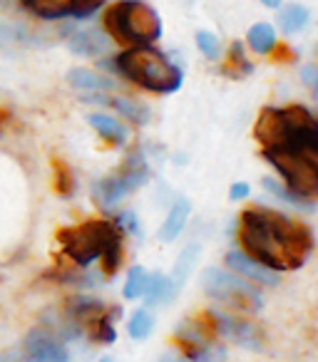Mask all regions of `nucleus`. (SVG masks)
I'll use <instances>...</instances> for the list:
<instances>
[{
	"label": "nucleus",
	"instance_id": "nucleus-1",
	"mask_svg": "<svg viewBox=\"0 0 318 362\" xmlns=\"http://www.w3.org/2000/svg\"><path fill=\"white\" fill-rule=\"evenodd\" d=\"M239 243L244 253L268 271H293L313 251V236L303 223L291 221L271 209H249L242 214Z\"/></svg>",
	"mask_w": 318,
	"mask_h": 362
},
{
	"label": "nucleus",
	"instance_id": "nucleus-2",
	"mask_svg": "<svg viewBox=\"0 0 318 362\" xmlns=\"http://www.w3.org/2000/svg\"><path fill=\"white\" fill-rule=\"evenodd\" d=\"M256 139L263 154L286 156H316L318 159V122L306 107H266L259 115Z\"/></svg>",
	"mask_w": 318,
	"mask_h": 362
},
{
	"label": "nucleus",
	"instance_id": "nucleus-3",
	"mask_svg": "<svg viewBox=\"0 0 318 362\" xmlns=\"http://www.w3.org/2000/svg\"><path fill=\"white\" fill-rule=\"evenodd\" d=\"M62 251L77 263L90 266L92 261L102 258L105 273H115L122 258V236L120 228L110 221H87L80 226H67L57 233Z\"/></svg>",
	"mask_w": 318,
	"mask_h": 362
},
{
	"label": "nucleus",
	"instance_id": "nucleus-4",
	"mask_svg": "<svg viewBox=\"0 0 318 362\" xmlns=\"http://www.w3.org/2000/svg\"><path fill=\"white\" fill-rule=\"evenodd\" d=\"M115 67L135 85L149 92H159V95H172L184 82L182 70L164 52L149 45H135L120 52L115 57Z\"/></svg>",
	"mask_w": 318,
	"mask_h": 362
},
{
	"label": "nucleus",
	"instance_id": "nucleus-5",
	"mask_svg": "<svg viewBox=\"0 0 318 362\" xmlns=\"http://www.w3.org/2000/svg\"><path fill=\"white\" fill-rule=\"evenodd\" d=\"M105 30L127 45H152L162 37V21L142 0H117L105 13Z\"/></svg>",
	"mask_w": 318,
	"mask_h": 362
},
{
	"label": "nucleus",
	"instance_id": "nucleus-6",
	"mask_svg": "<svg viewBox=\"0 0 318 362\" xmlns=\"http://www.w3.org/2000/svg\"><path fill=\"white\" fill-rule=\"evenodd\" d=\"M204 291L209 298H214L217 303H224L227 308L244 313H256L261 308V293L254 286H249L246 281H242L239 276L219 268H209L204 271Z\"/></svg>",
	"mask_w": 318,
	"mask_h": 362
},
{
	"label": "nucleus",
	"instance_id": "nucleus-7",
	"mask_svg": "<svg viewBox=\"0 0 318 362\" xmlns=\"http://www.w3.org/2000/svg\"><path fill=\"white\" fill-rule=\"evenodd\" d=\"M147 179H149V166H147L144 156H142L140 151H132V154L125 159V166H122L120 174L107 176L105 181L95 184L92 197H95V202L100 204L102 209L110 211V209H115L122 199L130 197L135 189H140Z\"/></svg>",
	"mask_w": 318,
	"mask_h": 362
},
{
	"label": "nucleus",
	"instance_id": "nucleus-8",
	"mask_svg": "<svg viewBox=\"0 0 318 362\" xmlns=\"http://www.w3.org/2000/svg\"><path fill=\"white\" fill-rule=\"evenodd\" d=\"M212 325L227 340L237 342V345L246 347V350H261L263 337L259 332V327L251 325V322L239 320V317L227 315V313H212Z\"/></svg>",
	"mask_w": 318,
	"mask_h": 362
},
{
	"label": "nucleus",
	"instance_id": "nucleus-9",
	"mask_svg": "<svg viewBox=\"0 0 318 362\" xmlns=\"http://www.w3.org/2000/svg\"><path fill=\"white\" fill-rule=\"evenodd\" d=\"M25 355L33 362H67L70 352H67L65 342L57 340L47 330H30L25 337Z\"/></svg>",
	"mask_w": 318,
	"mask_h": 362
},
{
	"label": "nucleus",
	"instance_id": "nucleus-10",
	"mask_svg": "<svg viewBox=\"0 0 318 362\" xmlns=\"http://www.w3.org/2000/svg\"><path fill=\"white\" fill-rule=\"evenodd\" d=\"M227 266L232 268L237 276L259 283V286H276L278 283L276 271H268L266 266H261L259 261H254V258L246 256L244 251H229L227 253Z\"/></svg>",
	"mask_w": 318,
	"mask_h": 362
},
{
	"label": "nucleus",
	"instance_id": "nucleus-11",
	"mask_svg": "<svg viewBox=\"0 0 318 362\" xmlns=\"http://www.w3.org/2000/svg\"><path fill=\"white\" fill-rule=\"evenodd\" d=\"M189 214H192V204H189L187 199H177V202L172 204V209H169L164 223L159 226V233H157L159 241L172 243L174 238H179V233L184 231V226H187V221H189Z\"/></svg>",
	"mask_w": 318,
	"mask_h": 362
},
{
	"label": "nucleus",
	"instance_id": "nucleus-12",
	"mask_svg": "<svg viewBox=\"0 0 318 362\" xmlns=\"http://www.w3.org/2000/svg\"><path fill=\"white\" fill-rule=\"evenodd\" d=\"M70 50L82 57H100L110 50V40L100 30H77L70 37Z\"/></svg>",
	"mask_w": 318,
	"mask_h": 362
},
{
	"label": "nucleus",
	"instance_id": "nucleus-13",
	"mask_svg": "<svg viewBox=\"0 0 318 362\" xmlns=\"http://www.w3.org/2000/svg\"><path fill=\"white\" fill-rule=\"evenodd\" d=\"M77 0H23V6L42 21H60L75 13Z\"/></svg>",
	"mask_w": 318,
	"mask_h": 362
},
{
	"label": "nucleus",
	"instance_id": "nucleus-14",
	"mask_svg": "<svg viewBox=\"0 0 318 362\" xmlns=\"http://www.w3.org/2000/svg\"><path fill=\"white\" fill-rule=\"evenodd\" d=\"M87 122H90L92 129H95L100 136H105L110 144L125 146L127 139H130V132H127V127L120 124V122H117L115 117H110V115H100V112H95V115L87 117Z\"/></svg>",
	"mask_w": 318,
	"mask_h": 362
},
{
	"label": "nucleus",
	"instance_id": "nucleus-15",
	"mask_svg": "<svg viewBox=\"0 0 318 362\" xmlns=\"http://www.w3.org/2000/svg\"><path fill=\"white\" fill-rule=\"evenodd\" d=\"M67 82L70 87L80 92H107L112 90V80H107L100 72L85 70V67H75V70L67 72Z\"/></svg>",
	"mask_w": 318,
	"mask_h": 362
},
{
	"label": "nucleus",
	"instance_id": "nucleus-16",
	"mask_svg": "<svg viewBox=\"0 0 318 362\" xmlns=\"http://www.w3.org/2000/svg\"><path fill=\"white\" fill-rule=\"evenodd\" d=\"M177 293L179 291L172 283V278L162 276V273H154V276H149V286H147V293L142 298L147 300V305H164V303L172 300Z\"/></svg>",
	"mask_w": 318,
	"mask_h": 362
},
{
	"label": "nucleus",
	"instance_id": "nucleus-17",
	"mask_svg": "<svg viewBox=\"0 0 318 362\" xmlns=\"http://www.w3.org/2000/svg\"><path fill=\"white\" fill-rule=\"evenodd\" d=\"M308 21H311V13H308L306 6H298V3H291V6L278 11V25H281V30L286 35L301 33L308 25Z\"/></svg>",
	"mask_w": 318,
	"mask_h": 362
},
{
	"label": "nucleus",
	"instance_id": "nucleus-18",
	"mask_svg": "<svg viewBox=\"0 0 318 362\" xmlns=\"http://www.w3.org/2000/svg\"><path fill=\"white\" fill-rule=\"evenodd\" d=\"M199 253H202V246H199V243H189V246L179 253L177 266H174V273L169 276L174 286H177V291H182V286L187 283V278L192 276L194 266H197V261H199Z\"/></svg>",
	"mask_w": 318,
	"mask_h": 362
},
{
	"label": "nucleus",
	"instance_id": "nucleus-19",
	"mask_svg": "<svg viewBox=\"0 0 318 362\" xmlns=\"http://www.w3.org/2000/svg\"><path fill=\"white\" fill-rule=\"evenodd\" d=\"M246 42L254 52L268 55V52L276 47V33H273V28L268 25V23H256V25H251V30H249Z\"/></svg>",
	"mask_w": 318,
	"mask_h": 362
},
{
	"label": "nucleus",
	"instance_id": "nucleus-20",
	"mask_svg": "<svg viewBox=\"0 0 318 362\" xmlns=\"http://www.w3.org/2000/svg\"><path fill=\"white\" fill-rule=\"evenodd\" d=\"M154 330V317L147 308H140V310L132 313L130 322H127V332H130L132 340H147Z\"/></svg>",
	"mask_w": 318,
	"mask_h": 362
},
{
	"label": "nucleus",
	"instance_id": "nucleus-21",
	"mask_svg": "<svg viewBox=\"0 0 318 362\" xmlns=\"http://www.w3.org/2000/svg\"><path fill=\"white\" fill-rule=\"evenodd\" d=\"M110 105L115 107L122 117H127L132 124H147V122H149V110H147L144 105H140V102H132V100H127V97H115V100H110Z\"/></svg>",
	"mask_w": 318,
	"mask_h": 362
},
{
	"label": "nucleus",
	"instance_id": "nucleus-22",
	"mask_svg": "<svg viewBox=\"0 0 318 362\" xmlns=\"http://www.w3.org/2000/svg\"><path fill=\"white\" fill-rule=\"evenodd\" d=\"M149 276L142 266H135L130 273H127V281H125V298L127 300H137L147 293V286H149Z\"/></svg>",
	"mask_w": 318,
	"mask_h": 362
},
{
	"label": "nucleus",
	"instance_id": "nucleus-23",
	"mask_svg": "<svg viewBox=\"0 0 318 362\" xmlns=\"http://www.w3.org/2000/svg\"><path fill=\"white\" fill-rule=\"evenodd\" d=\"M100 313H105L100 300H92V298H75V300H70V315L77 317V320L87 322L100 315Z\"/></svg>",
	"mask_w": 318,
	"mask_h": 362
},
{
	"label": "nucleus",
	"instance_id": "nucleus-24",
	"mask_svg": "<svg viewBox=\"0 0 318 362\" xmlns=\"http://www.w3.org/2000/svg\"><path fill=\"white\" fill-rule=\"evenodd\" d=\"M263 187H266V192H271L273 197H278V199H283V202H291V204H301L303 209H311V202H308V199H301L298 197V194H293L291 189L286 187V184H278L276 179H271V176H266V179H263Z\"/></svg>",
	"mask_w": 318,
	"mask_h": 362
},
{
	"label": "nucleus",
	"instance_id": "nucleus-25",
	"mask_svg": "<svg viewBox=\"0 0 318 362\" xmlns=\"http://www.w3.org/2000/svg\"><path fill=\"white\" fill-rule=\"evenodd\" d=\"M197 47L204 52L207 60H219V55H222V42H219V37L209 30L197 33Z\"/></svg>",
	"mask_w": 318,
	"mask_h": 362
},
{
	"label": "nucleus",
	"instance_id": "nucleus-26",
	"mask_svg": "<svg viewBox=\"0 0 318 362\" xmlns=\"http://www.w3.org/2000/svg\"><path fill=\"white\" fill-rule=\"evenodd\" d=\"M227 67H237L234 77H242V75H249V72H251V62L244 57L242 42H232V47H229V65Z\"/></svg>",
	"mask_w": 318,
	"mask_h": 362
},
{
	"label": "nucleus",
	"instance_id": "nucleus-27",
	"mask_svg": "<svg viewBox=\"0 0 318 362\" xmlns=\"http://www.w3.org/2000/svg\"><path fill=\"white\" fill-rule=\"evenodd\" d=\"M55 189L60 197H70L72 194L70 169H67V164H62V161H55Z\"/></svg>",
	"mask_w": 318,
	"mask_h": 362
},
{
	"label": "nucleus",
	"instance_id": "nucleus-28",
	"mask_svg": "<svg viewBox=\"0 0 318 362\" xmlns=\"http://www.w3.org/2000/svg\"><path fill=\"white\" fill-rule=\"evenodd\" d=\"M102 3H105V0H77L72 18H80V21H82V18H90L95 11H100Z\"/></svg>",
	"mask_w": 318,
	"mask_h": 362
},
{
	"label": "nucleus",
	"instance_id": "nucleus-29",
	"mask_svg": "<svg viewBox=\"0 0 318 362\" xmlns=\"http://www.w3.org/2000/svg\"><path fill=\"white\" fill-rule=\"evenodd\" d=\"M117 228H127V231H137V218L132 211H122L120 216H117Z\"/></svg>",
	"mask_w": 318,
	"mask_h": 362
},
{
	"label": "nucleus",
	"instance_id": "nucleus-30",
	"mask_svg": "<svg viewBox=\"0 0 318 362\" xmlns=\"http://www.w3.org/2000/svg\"><path fill=\"white\" fill-rule=\"evenodd\" d=\"M249 192H251V189H249V184L239 181V184H234V187H232V192H229V199H232V202H242V199L249 197Z\"/></svg>",
	"mask_w": 318,
	"mask_h": 362
},
{
	"label": "nucleus",
	"instance_id": "nucleus-31",
	"mask_svg": "<svg viewBox=\"0 0 318 362\" xmlns=\"http://www.w3.org/2000/svg\"><path fill=\"white\" fill-rule=\"evenodd\" d=\"M301 77H303V82H306L308 87H316V80H318V77H316V67H313V65H306V67H303V70H301Z\"/></svg>",
	"mask_w": 318,
	"mask_h": 362
},
{
	"label": "nucleus",
	"instance_id": "nucleus-32",
	"mask_svg": "<svg viewBox=\"0 0 318 362\" xmlns=\"http://www.w3.org/2000/svg\"><path fill=\"white\" fill-rule=\"evenodd\" d=\"M3 362H33V360H30V357L25 355V352H18V350H13L11 355H8V357H6V360H3Z\"/></svg>",
	"mask_w": 318,
	"mask_h": 362
},
{
	"label": "nucleus",
	"instance_id": "nucleus-33",
	"mask_svg": "<svg viewBox=\"0 0 318 362\" xmlns=\"http://www.w3.org/2000/svg\"><path fill=\"white\" fill-rule=\"evenodd\" d=\"M159 362H192L189 357H179V355H164Z\"/></svg>",
	"mask_w": 318,
	"mask_h": 362
},
{
	"label": "nucleus",
	"instance_id": "nucleus-34",
	"mask_svg": "<svg viewBox=\"0 0 318 362\" xmlns=\"http://www.w3.org/2000/svg\"><path fill=\"white\" fill-rule=\"evenodd\" d=\"M261 3L266 8H278V6H281V0H261Z\"/></svg>",
	"mask_w": 318,
	"mask_h": 362
},
{
	"label": "nucleus",
	"instance_id": "nucleus-35",
	"mask_svg": "<svg viewBox=\"0 0 318 362\" xmlns=\"http://www.w3.org/2000/svg\"><path fill=\"white\" fill-rule=\"evenodd\" d=\"M100 362H115V360H112V357H102Z\"/></svg>",
	"mask_w": 318,
	"mask_h": 362
},
{
	"label": "nucleus",
	"instance_id": "nucleus-36",
	"mask_svg": "<svg viewBox=\"0 0 318 362\" xmlns=\"http://www.w3.org/2000/svg\"><path fill=\"white\" fill-rule=\"evenodd\" d=\"M207 362H217V360H207Z\"/></svg>",
	"mask_w": 318,
	"mask_h": 362
}]
</instances>
